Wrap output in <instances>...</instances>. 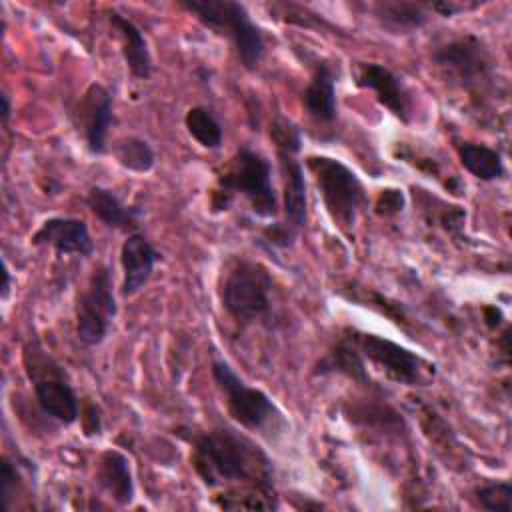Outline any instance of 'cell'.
<instances>
[{
  "label": "cell",
  "mask_w": 512,
  "mask_h": 512,
  "mask_svg": "<svg viewBox=\"0 0 512 512\" xmlns=\"http://www.w3.org/2000/svg\"><path fill=\"white\" fill-rule=\"evenodd\" d=\"M480 4L478 2H470V4H460V2H454V0H442V2H430L426 4L428 10H434L438 12L440 16H454L458 12H466V10H472V8H478Z\"/></svg>",
  "instance_id": "obj_30"
},
{
  "label": "cell",
  "mask_w": 512,
  "mask_h": 512,
  "mask_svg": "<svg viewBox=\"0 0 512 512\" xmlns=\"http://www.w3.org/2000/svg\"><path fill=\"white\" fill-rule=\"evenodd\" d=\"M474 500L482 510L510 512L512 510V484L508 480L480 484L474 490Z\"/></svg>",
  "instance_id": "obj_25"
},
{
  "label": "cell",
  "mask_w": 512,
  "mask_h": 512,
  "mask_svg": "<svg viewBox=\"0 0 512 512\" xmlns=\"http://www.w3.org/2000/svg\"><path fill=\"white\" fill-rule=\"evenodd\" d=\"M240 194L250 210L260 218L278 214V196L272 186V166L266 156L250 146H240L216 178L212 192V210H228L234 196Z\"/></svg>",
  "instance_id": "obj_2"
},
{
  "label": "cell",
  "mask_w": 512,
  "mask_h": 512,
  "mask_svg": "<svg viewBox=\"0 0 512 512\" xmlns=\"http://www.w3.org/2000/svg\"><path fill=\"white\" fill-rule=\"evenodd\" d=\"M188 134L206 150H218L224 140V128L208 106H192L184 116Z\"/></svg>",
  "instance_id": "obj_23"
},
{
  "label": "cell",
  "mask_w": 512,
  "mask_h": 512,
  "mask_svg": "<svg viewBox=\"0 0 512 512\" xmlns=\"http://www.w3.org/2000/svg\"><path fill=\"white\" fill-rule=\"evenodd\" d=\"M112 154L116 162L136 174H146L156 164V152L148 140L140 136H124L114 142Z\"/></svg>",
  "instance_id": "obj_24"
},
{
  "label": "cell",
  "mask_w": 512,
  "mask_h": 512,
  "mask_svg": "<svg viewBox=\"0 0 512 512\" xmlns=\"http://www.w3.org/2000/svg\"><path fill=\"white\" fill-rule=\"evenodd\" d=\"M370 10L378 24L390 34H412L428 22V8L422 2H376L370 6Z\"/></svg>",
  "instance_id": "obj_21"
},
{
  "label": "cell",
  "mask_w": 512,
  "mask_h": 512,
  "mask_svg": "<svg viewBox=\"0 0 512 512\" xmlns=\"http://www.w3.org/2000/svg\"><path fill=\"white\" fill-rule=\"evenodd\" d=\"M356 86L374 92L376 100L398 120L410 122L412 100L402 80L380 62H358L356 64Z\"/></svg>",
  "instance_id": "obj_12"
},
{
  "label": "cell",
  "mask_w": 512,
  "mask_h": 512,
  "mask_svg": "<svg viewBox=\"0 0 512 512\" xmlns=\"http://www.w3.org/2000/svg\"><path fill=\"white\" fill-rule=\"evenodd\" d=\"M456 156L464 166V170H468L478 180L492 182V180L504 178L506 174L502 154L496 148H490L486 144L468 142V140L458 142Z\"/></svg>",
  "instance_id": "obj_22"
},
{
  "label": "cell",
  "mask_w": 512,
  "mask_h": 512,
  "mask_svg": "<svg viewBox=\"0 0 512 512\" xmlns=\"http://www.w3.org/2000/svg\"><path fill=\"white\" fill-rule=\"evenodd\" d=\"M316 376H326V374H340L346 376L362 386H372V378L366 370V360L356 348V344L348 338L342 336L314 366Z\"/></svg>",
  "instance_id": "obj_20"
},
{
  "label": "cell",
  "mask_w": 512,
  "mask_h": 512,
  "mask_svg": "<svg viewBox=\"0 0 512 512\" xmlns=\"http://www.w3.org/2000/svg\"><path fill=\"white\" fill-rule=\"evenodd\" d=\"M376 214L378 216H396L398 212L404 210V194L398 188H384L378 192L376 198Z\"/></svg>",
  "instance_id": "obj_27"
},
{
  "label": "cell",
  "mask_w": 512,
  "mask_h": 512,
  "mask_svg": "<svg viewBox=\"0 0 512 512\" xmlns=\"http://www.w3.org/2000/svg\"><path fill=\"white\" fill-rule=\"evenodd\" d=\"M434 62L452 74L462 88H476L492 76V60L482 42L472 36H460L444 46H438L432 54Z\"/></svg>",
  "instance_id": "obj_10"
},
{
  "label": "cell",
  "mask_w": 512,
  "mask_h": 512,
  "mask_svg": "<svg viewBox=\"0 0 512 512\" xmlns=\"http://www.w3.org/2000/svg\"><path fill=\"white\" fill-rule=\"evenodd\" d=\"M302 106L318 124H332L336 120V72L328 62H316L312 76L302 90Z\"/></svg>",
  "instance_id": "obj_17"
},
{
  "label": "cell",
  "mask_w": 512,
  "mask_h": 512,
  "mask_svg": "<svg viewBox=\"0 0 512 512\" xmlns=\"http://www.w3.org/2000/svg\"><path fill=\"white\" fill-rule=\"evenodd\" d=\"M270 138L276 146V152L282 150V152H292V154H298L300 148H302V132L300 128L284 118L282 114H278L272 124H270Z\"/></svg>",
  "instance_id": "obj_26"
},
{
  "label": "cell",
  "mask_w": 512,
  "mask_h": 512,
  "mask_svg": "<svg viewBox=\"0 0 512 512\" xmlns=\"http://www.w3.org/2000/svg\"><path fill=\"white\" fill-rule=\"evenodd\" d=\"M160 260V252L142 232H130L120 246V266H122V296L138 294L150 280L154 266Z\"/></svg>",
  "instance_id": "obj_14"
},
{
  "label": "cell",
  "mask_w": 512,
  "mask_h": 512,
  "mask_svg": "<svg viewBox=\"0 0 512 512\" xmlns=\"http://www.w3.org/2000/svg\"><path fill=\"white\" fill-rule=\"evenodd\" d=\"M10 110H12L10 98H8L6 94H2V122H4V124H6L8 118H10Z\"/></svg>",
  "instance_id": "obj_31"
},
{
  "label": "cell",
  "mask_w": 512,
  "mask_h": 512,
  "mask_svg": "<svg viewBox=\"0 0 512 512\" xmlns=\"http://www.w3.org/2000/svg\"><path fill=\"white\" fill-rule=\"evenodd\" d=\"M278 166L282 176V200H284V224L296 234L306 226L308 220V194L304 166L292 152L278 150Z\"/></svg>",
  "instance_id": "obj_15"
},
{
  "label": "cell",
  "mask_w": 512,
  "mask_h": 512,
  "mask_svg": "<svg viewBox=\"0 0 512 512\" xmlns=\"http://www.w3.org/2000/svg\"><path fill=\"white\" fill-rule=\"evenodd\" d=\"M272 288L274 280L266 266L254 260H238L224 278L222 308L238 324L264 320L272 310Z\"/></svg>",
  "instance_id": "obj_7"
},
{
  "label": "cell",
  "mask_w": 512,
  "mask_h": 512,
  "mask_svg": "<svg viewBox=\"0 0 512 512\" xmlns=\"http://www.w3.org/2000/svg\"><path fill=\"white\" fill-rule=\"evenodd\" d=\"M350 340L356 344L364 360L372 362L390 380L406 386H426L434 376V366L416 352L382 338L378 334L350 330Z\"/></svg>",
  "instance_id": "obj_9"
},
{
  "label": "cell",
  "mask_w": 512,
  "mask_h": 512,
  "mask_svg": "<svg viewBox=\"0 0 512 512\" xmlns=\"http://www.w3.org/2000/svg\"><path fill=\"white\" fill-rule=\"evenodd\" d=\"M108 22L118 34L120 52L128 72L136 80H148L154 70V64H152V54H150L144 32L130 18H126L114 8L108 10Z\"/></svg>",
  "instance_id": "obj_16"
},
{
  "label": "cell",
  "mask_w": 512,
  "mask_h": 512,
  "mask_svg": "<svg viewBox=\"0 0 512 512\" xmlns=\"http://www.w3.org/2000/svg\"><path fill=\"white\" fill-rule=\"evenodd\" d=\"M192 468L206 488H224L216 498L226 510H274V470L268 454L248 436L216 426L192 438Z\"/></svg>",
  "instance_id": "obj_1"
},
{
  "label": "cell",
  "mask_w": 512,
  "mask_h": 512,
  "mask_svg": "<svg viewBox=\"0 0 512 512\" xmlns=\"http://www.w3.org/2000/svg\"><path fill=\"white\" fill-rule=\"evenodd\" d=\"M8 292H10V270L4 262V284H2V298H8Z\"/></svg>",
  "instance_id": "obj_32"
},
{
  "label": "cell",
  "mask_w": 512,
  "mask_h": 512,
  "mask_svg": "<svg viewBox=\"0 0 512 512\" xmlns=\"http://www.w3.org/2000/svg\"><path fill=\"white\" fill-rule=\"evenodd\" d=\"M212 378L224 394L228 416L246 430L266 436L282 434L286 428L284 414L272 402V398L250 384H246L236 370L222 358H214L210 364Z\"/></svg>",
  "instance_id": "obj_4"
},
{
  "label": "cell",
  "mask_w": 512,
  "mask_h": 512,
  "mask_svg": "<svg viewBox=\"0 0 512 512\" xmlns=\"http://www.w3.org/2000/svg\"><path fill=\"white\" fill-rule=\"evenodd\" d=\"M78 120L84 132L86 148L94 156L108 152V130L114 120L112 94L98 82H92L78 102Z\"/></svg>",
  "instance_id": "obj_11"
},
{
  "label": "cell",
  "mask_w": 512,
  "mask_h": 512,
  "mask_svg": "<svg viewBox=\"0 0 512 512\" xmlns=\"http://www.w3.org/2000/svg\"><path fill=\"white\" fill-rule=\"evenodd\" d=\"M88 210L106 226L120 232H136L142 218V208L124 204L110 188L92 186L84 198Z\"/></svg>",
  "instance_id": "obj_18"
},
{
  "label": "cell",
  "mask_w": 512,
  "mask_h": 512,
  "mask_svg": "<svg viewBox=\"0 0 512 512\" xmlns=\"http://www.w3.org/2000/svg\"><path fill=\"white\" fill-rule=\"evenodd\" d=\"M96 482L110 500L126 506L134 500V478L130 460L120 450H104L96 464Z\"/></svg>",
  "instance_id": "obj_19"
},
{
  "label": "cell",
  "mask_w": 512,
  "mask_h": 512,
  "mask_svg": "<svg viewBox=\"0 0 512 512\" xmlns=\"http://www.w3.org/2000/svg\"><path fill=\"white\" fill-rule=\"evenodd\" d=\"M264 238L272 244V246H278V248H286L292 244V240L296 238V232L286 226L284 222H276V224H270L264 228Z\"/></svg>",
  "instance_id": "obj_29"
},
{
  "label": "cell",
  "mask_w": 512,
  "mask_h": 512,
  "mask_svg": "<svg viewBox=\"0 0 512 512\" xmlns=\"http://www.w3.org/2000/svg\"><path fill=\"white\" fill-rule=\"evenodd\" d=\"M118 314L112 272L100 264L92 270L86 288L76 302V336L84 346H98L106 340Z\"/></svg>",
  "instance_id": "obj_8"
},
{
  "label": "cell",
  "mask_w": 512,
  "mask_h": 512,
  "mask_svg": "<svg viewBox=\"0 0 512 512\" xmlns=\"http://www.w3.org/2000/svg\"><path fill=\"white\" fill-rule=\"evenodd\" d=\"M20 486V476L16 466L10 462L8 456L2 458V466H0V492H2V502L4 508H10V498L16 496V490Z\"/></svg>",
  "instance_id": "obj_28"
},
{
  "label": "cell",
  "mask_w": 512,
  "mask_h": 512,
  "mask_svg": "<svg viewBox=\"0 0 512 512\" xmlns=\"http://www.w3.org/2000/svg\"><path fill=\"white\" fill-rule=\"evenodd\" d=\"M304 162L314 176L330 220L346 232L352 230L360 210L368 204V196L358 174L330 156L310 154Z\"/></svg>",
  "instance_id": "obj_6"
},
{
  "label": "cell",
  "mask_w": 512,
  "mask_h": 512,
  "mask_svg": "<svg viewBox=\"0 0 512 512\" xmlns=\"http://www.w3.org/2000/svg\"><path fill=\"white\" fill-rule=\"evenodd\" d=\"M184 10L218 36H226L246 70H256L266 52L260 26L250 18L244 4L234 0H180Z\"/></svg>",
  "instance_id": "obj_3"
},
{
  "label": "cell",
  "mask_w": 512,
  "mask_h": 512,
  "mask_svg": "<svg viewBox=\"0 0 512 512\" xmlns=\"http://www.w3.org/2000/svg\"><path fill=\"white\" fill-rule=\"evenodd\" d=\"M32 244L48 246L60 256H90L94 252L88 224L72 216H52L44 220L32 234Z\"/></svg>",
  "instance_id": "obj_13"
},
{
  "label": "cell",
  "mask_w": 512,
  "mask_h": 512,
  "mask_svg": "<svg viewBox=\"0 0 512 512\" xmlns=\"http://www.w3.org/2000/svg\"><path fill=\"white\" fill-rule=\"evenodd\" d=\"M24 370L32 382L38 408L52 420L70 426L80 418V402L64 368L34 338L22 350Z\"/></svg>",
  "instance_id": "obj_5"
}]
</instances>
